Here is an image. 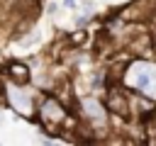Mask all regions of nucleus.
<instances>
[{
    "label": "nucleus",
    "instance_id": "obj_6",
    "mask_svg": "<svg viewBox=\"0 0 156 146\" xmlns=\"http://www.w3.org/2000/svg\"><path fill=\"white\" fill-rule=\"evenodd\" d=\"M2 78L10 83H17V85H27V83H32V68L27 61L12 58V61L2 63Z\"/></svg>",
    "mask_w": 156,
    "mask_h": 146
},
{
    "label": "nucleus",
    "instance_id": "obj_4",
    "mask_svg": "<svg viewBox=\"0 0 156 146\" xmlns=\"http://www.w3.org/2000/svg\"><path fill=\"white\" fill-rule=\"evenodd\" d=\"M37 95H39V92L29 90V83H27V85H17V83L5 80V105H7L17 117H22V119L34 122Z\"/></svg>",
    "mask_w": 156,
    "mask_h": 146
},
{
    "label": "nucleus",
    "instance_id": "obj_7",
    "mask_svg": "<svg viewBox=\"0 0 156 146\" xmlns=\"http://www.w3.org/2000/svg\"><path fill=\"white\" fill-rule=\"evenodd\" d=\"M39 41H41V34H39V32H37L34 27H32V29H29L27 34H22V36L17 39L20 49H29V46H34V44H39Z\"/></svg>",
    "mask_w": 156,
    "mask_h": 146
},
{
    "label": "nucleus",
    "instance_id": "obj_10",
    "mask_svg": "<svg viewBox=\"0 0 156 146\" xmlns=\"http://www.w3.org/2000/svg\"><path fill=\"white\" fill-rule=\"evenodd\" d=\"M56 10H58V2H51V5H49V7H46V12H49V15H54V12H56Z\"/></svg>",
    "mask_w": 156,
    "mask_h": 146
},
{
    "label": "nucleus",
    "instance_id": "obj_3",
    "mask_svg": "<svg viewBox=\"0 0 156 146\" xmlns=\"http://www.w3.org/2000/svg\"><path fill=\"white\" fill-rule=\"evenodd\" d=\"M71 117V107L58 100L54 92H39L34 105V122L37 127L49 136H61L66 122Z\"/></svg>",
    "mask_w": 156,
    "mask_h": 146
},
{
    "label": "nucleus",
    "instance_id": "obj_1",
    "mask_svg": "<svg viewBox=\"0 0 156 146\" xmlns=\"http://www.w3.org/2000/svg\"><path fill=\"white\" fill-rule=\"evenodd\" d=\"M73 105L78 109L76 117L88 127V131L93 134L95 141H102V136L112 134V114L107 112L102 97L83 92V95H76V102Z\"/></svg>",
    "mask_w": 156,
    "mask_h": 146
},
{
    "label": "nucleus",
    "instance_id": "obj_11",
    "mask_svg": "<svg viewBox=\"0 0 156 146\" xmlns=\"http://www.w3.org/2000/svg\"><path fill=\"white\" fill-rule=\"evenodd\" d=\"M0 124H2V114H0Z\"/></svg>",
    "mask_w": 156,
    "mask_h": 146
},
{
    "label": "nucleus",
    "instance_id": "obj_2",
    "mask_svg": "<svg viewBox=\"0 0 156 146\" xmlns=\"http://www.w3.org/2000/svg\"><path fill=\"white\" fill-rule=\"evenodd\" d=\"M119 85L132 92H141V95L156 100V58L129 56L122 68Z\"/></svg>",
    "mask_w": 156,
    "mask_h": 146
},
{
    "label": "nucleus",
    "instance_id": "obj_12",
    "mask_svg": "<svg viewBox=\"0 0 156 146\" xmlns=\"http://www.w3.org/2000/svg\"><path fill=\"white\" fill-rule=\"evenodd\" d=\"M0 63H2V54H0Z\"/></svg>",
    "mask_w": 156,
    "mask_h": 146
},
{
    "label": "nucleus",
    "instance_id": "obj_8",
    "mask_svg": "<svg viewBox=\"0 0 156 146\" xmlns=\"http://www.w3.org/2000/svg\"><path fill=\"white\" fill-rule=\"evenodd\" d=\"M0 105H5V78H2V71H0Z\"/></svg>",
    "mask_w": 156,
    "mask_h": 146
},
{
    "label": "nucleus",
    "instance_id": "obj_5",
    "mask_svg": "<svg viewBox=\"0 0 156 146\" xmlns=\"http://www.w3.org/2000/svg\"><path fill=\"white\" fill-rule=\"evenodd\" d=\"M105 97H102V102H105V107H107V112L115 117V119H122V122H129V97H127V88H122L119 83H107L105 85Z\"/></svg>",
    "mask_w": 156,
    "mask_h": 146
},
{
    "label": "nucleus",
    "instance_id": "obj_9",
    "mask_svg": "<svg viewBox=\"0 0 156 146\" xmlns=\"http://www.w3.org/2000/svg\"><path fill=\"white\" fill-rule=\"evenodd\" d=\"M61 5H63V7H68V10H76V7H78V2H76V0H61Z\"/></svg>",
    "mask_w": 156,
    "mask_h": 146
}]
</instances>
